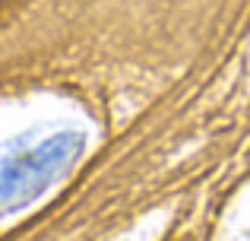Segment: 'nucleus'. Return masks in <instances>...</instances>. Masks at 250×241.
<instances>
[{
  "label": "nucleus",
  "instance_id": "f257e3e1",
  "mask_svg": "<svg viewBox=\"0 0 250 241\" xmlns=\"http://www.w3.org/2000/svg\"><path fill=\"white\" fill-rule=\"evenodd\" d=\"M85 155L76 127H38L0 143V213L29 206L73 175Z\"/></svg>",
  "mask_w": 250,
  "mask_h": 241
}]
</instances>
